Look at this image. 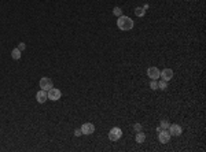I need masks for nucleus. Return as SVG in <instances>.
I'll return each mask as SVG.
<instances>
[{"label": "nucleus", "instance_id": "8", "mask_svg": "<svg viewBox=\"0 0 206 152\" xmlns=\"http://www.w3.org/2000/svg\"><path fill=\"white\" fill-rule=\"evenodd\" d=\"M36 99H37V101L39 103H45V101L48 100V93H47V91H39L37 93H36Z\"/></svg>", "mask_w": 206, "mask_h": 152}, {"label": "nucleus", "instance_id": "20", "mask_svg": "<svg viewBox=\"0 0 206 152\" xmlns=\"http://www.w3.org/2000/svg\"><path fill=\"white\" fill-rule=\"evenodd\" d=\"M81 134H83V132H81V129H76V130H74V136H76V137L81 136Z\"/></svg>", "mask_w": 206, "mask_h": 152}, {"label": "nucleus", "instance_id": "18", "mask_svg": "<svg viewBox=\"0 0 206 152\" xmlns=\"http://www.w3.org/2000/svg\"><path fill=\"white\" fill-rule=\"evenodd\" d=\"M133 129H135L136 132H142V125H140V123H135V125H133Z\"/></svg>", "mask_w": 206, "mask_h": 152}, {"label": "nucleus", "instance_id": "6", "mask_svg": "<svg viewBox=\"0 0 206 152\" xmlns=\"http://www.w3.org/2000/svg\"><path fill=\"white\" fill-rule=\"evenodd\" d=\"M158 140H159V142H162V144L169 142V140H171V134H169L168 129H162L161 132H159V134H158Z\"/></svg>", "mask_w": 206, "mask_h": 152}, {"label": "nucleus", "instance_id": "15", "mask_svg": "<svg viewBox=\"0 0 206 152\" xmlns=\"http://www.w3.org/2000/svg\"><path fill=\"white\" fill-rule=\"evenodd\" d=\"M158 88H159V89H162V91H165V89L168 88L166 81H164V80H162V81H159V82H158Z\"/></svg>", "mask_w": 206, "mask_h": 152}, {"label": "nucleus", "instance_id": "17", "mask_svg": "<svg viewBox=\"0 0 206 152\" xmlns=\"http://www.w3.org/2000/svg\"><path fill=\"white\" fill-rule=\"evenodd\" d=\"M150 88H151V89H158V82L155 81V80H153V81L150 82Z\"/></svg>", "mask_w": 206, "mask_h": 152}, {"label": "nucleus", "instance_id": "1", "mask_svg": "<svg viewBox=\"0 0 206 152\" xmlns=\"http://www.w3.org/2000/svg\"><path fill=\"white\" fill-rule=\"evenodd\" d=\"M133 21L129 18V16H125V15H121L118 16V21H117V26H118V29L121 30H131L133 29Z\"/></svg>", "mask_w": 206, "mask_h": 152}, {"label": "nucleus", "instance_id": "3", "mask_svg": "<svg viewBox=\"0 0 206 152\" xmlns=\"http://www.w3.org/2000/svg\"><path fill=\"white\" fill-rule=\"evenodd\" d=\"M123 136V130L120 129V127H113V129L109 132V139L111 141H118Z\"/></svg>", "mask_w": 206, "mask_h": 152}, {"label": "nucleus", "instance_id": "2", "mask_svg": "<svg viewBox=\"0 0 206 152\" xmlns=\"http://www.w3.org/2000/svg\"><path fill=\"white\" fill-rule=\"evenodd\" d=\"M40 88H41L43 91H47V92H48L51 88H54V82H52L51 78L43 77L41 80H40Z\"/></svg>", "mask_w": 206, "mask_h": 152}, {"label": "nucleus", "instance_id": "10", "mask_svg": "<svg viewBox=\"0 0 206 152\" xmlns=\"http://www.w3.org/2000/svg\"><path fill=\"white\" fill-rule=\"evenodd\" d=\"M81 132H83V134H92L95 132V126L92 123H84L81 126Z\"/></svg>", "mask_w": 206, "mask_h": 152}, {"label": "nucleus", "instance_id": "12", "mask_svg": "<svg viewBox=\"0 0 206 152\" xmlns=\"http://www.w3.org/2000/svg\"><path fill=\"white\" fill-rule=\"evenodd\" d=\"M146 140V134L143 132H138V134H136V141L139 142V144H142V142H144Z\"/></svg>", "mask_w": 206, "mask_h": 152}, {"label": "nucleus", "instance_id": "7", "mask_svg": "<svg viewBox=\"0 0 206 152\" xmlns=\"http://www.w3.org/2000/svg\"><path fill=\"white\" fill-rule=\"evenodd\" d=\"M159 77H162L164 81H171L172 78H173V70L172 69H164V70L159 73Z\"/></svg>", "mask_w": 206, "mask_h": 152}, {"label": "nucleus", "instance_id": "9", "mask_svg": "<svg viewBox=\"0 0 206 152\" xmlns=\"http://www.w3.org/2000/svg\"><path fill=\"white\" fill-rule=\"evenodd\" d=\"M159 73H161V71L158 70L157 67H148L147 69V75L151 78V80H157V78H159Z\"/></svg>", "mask_w": 206, "mask_h": 152}, {"label": "nucleus", "instance_id": "11", "mask_svg": "<svg viewBox=\"0 0 206 152\" xmlns=\"http://www.w3.org/2000/svg\"><path fill=\"white\" fill-rule=\"evenodd\" d=\"M21 55H22V52H21L18 48H14L13 51H11V58L15 59V60H18V59L21 58Z\"/></svg>", "mask_w": 206, "mask_h": 152}, {"label": "nucleus", "instance_id": "5", "mask_svg": "<svg viewBox=\"0 0 206 152\" xmlns=\"http://www.w3.org/2000/svg\"><path fill=\"white\" fill-rule=\"evenodd\" d=\"M61 96H62V92L59 91V89H56V88H51V89L48 91V99L50 100L56 101V100L61 99Z\"/></svg>", "mask_w": 206, "mask_h": 152}, {"label": "nucleus", "instance_id": "16", "mask_svg": "<svg viewBox=\"0 0 206 152\" xmlns=\"http://www.w3.org/2000/svg\"><path fill=\"white\" fill-rule=\"evenodd\" d=\"M169 125H171V123L168 122V119H162L161 121V129H168Z\"/></svg>", "mask_w": 206, "mask_h": 152}, {"label": "nucleus", "instance_id": "4", "mask_svg": "<svg viewBox=\"0 0 206 152\" xmlns=\"http://www.w3.org/2000/svg\"><path fill=\"white\" fill-rule=\"evenodd\" d=\"M168 132H169V134H171V136L179 137L181 133H183V129H181L180 125H176V123H173V125H169V127H168Z\"/></svg>", "mask_w": 206, "mask_h": 152}, {"label": "nucleus", "instance_id": "13", "mask_svg": "<svg viewBox=\"0 0 206 152\" xmlns=\"http://www.w3.org/2000/svg\"><path fill=\"white\" fill-rule=\"evenodd\" d=\"M135 14L138 16H143L146 14V11H144V8H143V7H136V8H135Z\"/></svg>", "mask_w": 206, "mask_h": 152}, {"label": "nucleus", "instance_id": "14", "mask_svg": "<svg viewBox=\"0 0 206 152\" xmlns=\"http://www.w3.org/2000/svg\"><path fill=\"white\" fill-rule=\"evenodd\" d=\"M113 14H114V15H117V16H121V15H123V10H121L120 7H114V8H113Z\"/></svg>", "mask_w": 206, "mask_h": 152}, {"label": "nucleus", "instance_id": "19", "mask_svg": "<svg viewBox=\"0 0 206 152\" xmlns=\"http://www.w3.org/2000/svg\"><path fill=\"white\" fill-rule=\"evenodd\" d=\"M25 48H26L25 42H20V44H18V49H20V51H23Z\"/></svg>", "mask_w": 206, "mask_h": 152}]
</instances>
